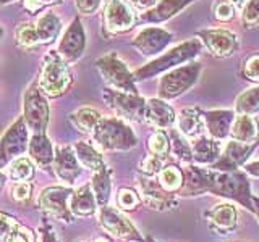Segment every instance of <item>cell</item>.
Segmentation results:
<instances>
[{
  "label": "cell",
  "mask_w": 259,
  "mask_h": 242,
  "mask_svg": "<svg viewBox=\"0 0 259 242\" xmlns=\"http://www.w3.org/2000/svg\"><path fill=\"white\" fill-rule=\"evenodd\" d=\"M93 242H110L107 237H97V239H94Z\"/></svg>",
  "instance_id": "53"
},
{
  "label": "cell",
  "mask_w": 259,
  "mask_h": 242,
  "mask_svg": "<svg viewBox=\"0 0 259 242\" xmlns=\"http://www.w3.org/2000/svg\"><path fill=\"white\" fill-rule=\"evenodd\" d=\"M202 50V42L199 39H190L186 42H182L175 47H172L170 50L160 53L157 58H154L148 65H144L140 70H136L133 75L136 81H144L151 79L156 75L160 73L170 71L186 62H193Z\"/></svg>",
  "instance_id": "2"
},
{
  "label": "cell",
  "mask_w": 259,
  "mask_h": 242,
  "mask_svg": "<svg viewBox=\"0 0 259 242\" xmlns=\"http://www.w3.org/2000/svg\"><path fill=\"white\" fill-rule=\"evenodd\" d=\"M202 116L209 136L215 141H224L230 136L232 125L237 118L232 110H210L202 113Z\"/></svg>",
  "instance_id": "21"
},
{
  "label": "cell",
  "mask_w": 259,
  "mask_h": 242,
  "mask_svg": "<svg viewBox=\"0 0 259 242\" xmlns=\"http://www.w3.org/2000/svg\"><path fill=\"white\" fill-rule=\"evenodd\" d=\"M40 232H42V242H57V237L54 231L49 228V226L46 224L42 229H40Z\"/></svg>",
  "instance_id": "48"
},
{
  "label": "cell",
  "mask_w": 259,
  "mask_h": 242,
  "mask_svg": "<svg viewBox=\"0 0 259 242\" xmlns=\"http://www.w3.org/2000/svg\"><path fill=\"white\" fill-rule=\"evenodd\" d=\"M209 228L217 234H230L238 224V212L232 204H219L206 212Z\"/></svg>",
  "instance_id": "19"
},
{
  "label": "cell",
  "mask_w": 259,
  "mask_h": 242,
  "mask_svg": "<svg viewBox=\"0 0 259 242\" xmlns=\"http://www.w3.org/2000/svg\"><path fill=\"white\" fill-rule=\"evenodd\" d=\"M148 149L154 155L159 157H167L170 152V142L167 139V136L164 131H156L152 133L149 141H148Z\"/></svg>",
  "instance_id": "36"
},
{
  "label": "cell",
  "mask_w": 259,
  "mask_h": 242,
  "mask_svg": "<svg viewBox=\"0 0 259 242\" xmlns=\"http://www.w3.org/2000/svg\"><path fill=\"white\" fill-rule=\"evenodd\" d=\"M104 100L107 102L109 107L115 111V115L126 121H144L146 113V99L141 95L117 91V89H104Z\"/></svg>",
  "instance_id": "7"
},
{
  "label": "cell",
  "mask_w": 259,
  "mask_h": 242,
  "mask_svg": "<svg viewBox=\"0 0 259 242\" xmlns=\"http://www.w3.org/2000/svg\"><path fill=\"white\" fill-rule=\"evenodd\" d=\"M112 171L107 166H102L101 169L94 171V176L91 179V188L96 196L97 205L105 207L109 205L110 192H112Z\"/></svg>",
  "instance_id": "29"
},
{
  "label": "cell",
  "mask_w": 259,
  "mask_h": 242,
  "mask_svg": "<svg viewBox=\"0 0 259 242\" xmlns=\"http://www.w3.org/2000/svg\"><path fill=\"white\" fill-rule=\"evenodd\" d=\"M245 171H246V174H249V176L259 177V161H253V163H248V165L245 166Z\"/></svg>",
  "instance_id": "49"
},
{
  "label": "cell",
  "mask_w": 259,
  "mask_h": 242,
  "mask_svg": "<svg viewBox=\"0 0 259 242\" xmlns=\"http://www.w3.org/2000/svg\"><path fill=\"white\" fill-rule=\"evenodd\" d=\"M229 2H232L235 5V8H243V7L246 5L248 0H229Z\"/></svg>",
  "instance_id": "50"
},
{
  "label": "cell",
  "mask_w": 259,
  "mask_h": 242,
  "mask_svg": "<svg viewBox=\"0 0 259 242\" xmlns=\"http://www.w3.org/2000/svg\"><path fill=\"white\" fill-rule=\"evenodd\" d=\"M8 176H10L12 179L16 183L29 181L31 177L34 176V166H32L29 158L18 157L10 163V168H8Z\"/></svg>",
  "instance_id": "35"
},
{
  "label": "cell",
  "mask_w": 259,
  "mask_h": 242,
  "mask_svg": "<svg viewBox=\"0 0 259 242\" xmlns=\"http://www.w3.org/2000/svg\"><path fill=\"white\" fill-rule=\"evenodd\" d=\"M4 184H5V174H4L2 171H0V191H2Z\"/></svg>",
  "instance_id": "52"
},
{
  "label": "cell",
  "mask_w": 259,
  "mask_h": 242,
  "mask_svg": "<svg viewBox=\"0 0 259 242\" xmlns=\"http://www.w3.org/2000/svg\"><path fill=\"white\" fill-rule=\"evenodd\" d=\"M162 168H164V157H159V155H148L141 163V171L143 174L146 176H156L162 171Z\"/></svg>",
  "instance_id": "39"
},
{
  "label": "cell",
  "mask_w": 259,
  "mask_h": 242,
  "mask_svg": "<svg viewBox=\"0 0 259 242\" xmlns=\"http://www.w3.org/2000/svg\"><path fill=\"white\" fill-rule=\"evenodd\" d=\"M73 191L65 186H51L44 189L39 196V207L55 220L65 223L73 221V213L70 208V199Z\"/></svg>",
  "instance_id": "10"
},
{
  "label": "cell",
  "mask_w": 259,
  "mask_h": 242,
  "mask_svg": "<svg viewBox=\"0 0 259 242\" xmlns=\"http://www.w3.org/2000/svg\"><path fill=\"white\" fill-rule=\"evenodd\" d=\"M201 63L199 62H190L183 67H177L174 70L167 71L160 78L159 83V97L164 100H172L185 94L186 91L198 83L201 75Z\"/></svg>",
  "instance_id": "5"
},
{
  "label": "cell",
  "mask_w": 259,
  "mask_h": 242,
  "mask_svg": "<svg viewBox=\"0 0 259 242\" xmlns=\"http://www.w3.org/2000/svg\"><path fill=\"white\" fill-rule=\"evenodd\" d=\"M96 68H97V71L101 73L102 79L112 89H117V91H123V92L138 94L135 75L130 71V68L126 67V63L121 60L115 52H110L107 55L101 56V58H97Z\"/></svg>",
  "instance_id": "6"
},
{
  "label": "cell",
  "mask_w": 259,
  "mask_h": 242,
  "mask_svg": "<svg viewBox=\"0 0 259 242\" xmlns=\"http://www.w3.org/2000/svg\"><path fill=\"white\" fill-rule=\"evenodd\" d=\"M24 118H18L7 128V131L0 137V168H4L15 158H18L26 152L29 145V133Z\"/></svg>",
  "instance_id": "8"
},
{
  "label": "cell",
  "mask_w": 259,
  "mask_h": 242,
  "mask_svg": "<svg viewBox=\"0 0 259 242\" xmlns=\"http://www.w3.org/2000/svg\"><path fill=\"white\" fill-rule=\"evenodd\" d=\"M133 8L126 0H107L104 7L102 24L105 34H121L135 26Z\"/></svg>",
  "instance_id": "11"
},
{
  "label": "cell",
  "mask_w": 259,
  "mask_h": 242,
  "mask_svg": "<svg viewBox=\"0 0 259 242\" xmlns=\"http://www.w3.org/2000/svg\"><path fill=\"white\" fill-rule=\"evenodd\" d=\"M13 224H15V223H13L8 216L0 215V240H5V239H7L8 232H10V229H12V226H13Z\"/></svg>",
  "instance_id": "46"
},
{
  "label": "cell",
  "mask_w": 259,
  "mask_h": 242,
  "mask_svg": "<svg viewBox=\"0 0 259 242\" xmlns=\"http://www.w3.org/2000/svg\"><path fill=\"white\" fill-rule=\"evenodd\" d=\"M170 139H172L170 150H172L178 158L185 161V163L193 161V147L188 144V141H186V136H183L178 129H172V131H170Z\"/></svg>",
  "instance_id": "34"
},
{
  "label": "cell",
  "mask_w": 259,
  "mask_h": 242,
  "mask_svg": "<svg viewBox=\"0 0 259 242\" xmlns=\"http://www.w3.org/2000/svg\"><path fill=\"white\" fill-rule=\"evenodd\" d=\"M101 119V113L91 107H83L70 115V121L73 123V126L79 129L81 133H93Z\"/></svg>",
  "instance_id": "31"
},
{
  "label": "cell",
  "mask_w": 259,
  "mask_h": 242,
  "mask_svg": "<svg viewBox=\"0 0 259 242\" xmlns=\"http://www.w3.org/2000/svg\"><path fill=\"white\" fill-rule=\"evenodd\" d=\"M60 29H62V21L52 12L44 13L36 24H32V31H34V37L37 44L52 42L60 34Z\"/></svg>",
  "instance_id": "26"
},
{
  "label": "cell",
  "mask_w": 259,
  "mask_h": 242,
  "mask_svg": "<svg viewBox=\"0 0 259 242\" xmlns=\"http://www.w3.org/2000/svg\"><path fill=\"white\" fill-rule=\"evenodd\" d=\"M63 0H24V8L29 12V13H36L39 10H42L44 7L49 5H57V4H62Z\"/></svg>",
  "instance_id": "44"
},
{
  "label": "cell",
  "mask_w": 259,
  "mask_h": 242,
  "mask_svg": "<svg viewBox=\"0 0 259 242\" xmlns=\"http://www.w3.org/2000/svg\"><path fill=\"white\" fill-rule=\"evenodd\" d=\"M75 153L79 160V163L83 165L84 168L88 169H93V171H97V169H101L102 166H105L104 163V158L101 155V152L97 150L94 145L88 144L84 141H79L75 144Z\"/></svg>",
  "instance_id": "30"
},
{
  "label": "cell",
  "mask_w": 259,
  "mask_h": 242,
  "mask_svg": "<svg viewBox=\"0 0 259 242\" xmlns=\"http://www.w3.org/2000/svg\"><path fill=\"white\" fill-rule=\"evenodd\" d=\"M183 169H180L177 165H167L162 168V171L159 173L157 181L159 184L168 192H178L183 186Z\"/></svg>",
  "instance_id": "33"
},
{
  "label": "cell",
  "mask_w": 259,
  "mask_h": 242,
  "mask_svg": "<svg viewBox=\"0 0 259 242\" xmlns=\"http://www.w3.org/2000/svg\"><path fill=\"white\" fill-rule=\"evenodd\" d=\"M259 139L254 142H240L232 139L230 142H227L224 152L221 153V157L215 161V163L210 165L212 169H217V171H237V169L245 165L246 161L249 160V157L253 155L254 149L257 147Z\"/></svg>",
  "instance_id": "13"
},
{
  "label": "cell",
  "mask_w": 259,
  "mask_h": 242,
  "mask_svg": "<svg viewBox=\"0 0 259 242\" xmlns=\"http://www.w3.org/2000/svg\"><path fill=\"white\" fill-rule=\"evenodd\" d=\"M253 205H254V213H256L257 220H259V197H254L253 196Z\"/></svg>",
  "instance_id": "51"
},
{
  "label": "cell",
  "mask_w": 259,
  "mask_h": 242,
  "mask_svg": "<svg viewBox=\"0 0 259 242\" xmlns=\"http://www.w3.org/2000/svg\"><path fill=\"white\" fill-rule=\"evenodd\" d=\"M73 76L68 63L65 62L57 50L47 52L44 56L42 71L39 76V87L49 97H59L70 89Z\"/></svg>",
  "instance_id": "4"
},
{
  "label": "cell",
  "mask_w": 259,
  "mask_h": 242,
  "mask_svg": "<svg viewBox=\"0 0 259 242\" xmlns=\"http://www.w3.org/2000/svg\"><path fill=\"white\" fill-rule=\"evenodd\" d=\"M23 118L32 133H46L49 125V103L39 84H31L24 94Z\"/></svg>",
  "instance_id": "9"
},
{
  "label": "cell",
  "mask_w": 259,
  "mask_h": 242,
  "mask_svg": "<svg viewBox=\"0 0 259 242\" xmlns=\"http://www.w3.org/2000/svg\"><path fill=\"white\" fill-rule=\"evenodd\" d=\"M117 204L120 210H135L141 204V197L132 188H121L117 194Z\"/></svg>",
  "instance_id": "37"
},
{
  "label": "cell",
  "mask_w": 259,
  "mask_h": 242,
  "mask_svg": "<svg viewBox=\"0 0 259 242\" xmlns=\"http://www.w3.org/2000/svg\"><path fill=\"white\" fill-rule=\"evenodd\" d=\"M183 186L178 191L182 196H199V194L210 192L219 197H225L238 202L241 207L254 213L253 194H251V183L246 171H217V169H204L194 165H188L183 169Z\"/></svg>",
  "instance_id": "1"
},
{
  "label": "cell",
  "mask_w": 259,
  "mask_h": 242,
  "mask_svg": "<svg viewBox=\"0 0 259 242\" xmlns=\"http://www.w3.org/2000/svg\"><path fill=\"white\" fill-rule=\"evenodd\" d=\"M198 37L217 58H227L238 48V39L229 29H202L198 32Z\"/></svg>",
  "instance_id": "14"
},
{
  "label": "cell",
  "mask_w": 259,
  "mask_h": 242,
  "mask_svg": "<svg viewBox=\"0 0 259 242\" xmlns=\"http://www.w3.org/2000/svg\"><path fill=\"white\" fill-rule=\"evenodd\" d=\"M102 0H76V8L83 15H93L101 7Z\"/></svg>",
  "instance_id": "45"
},
{
  "label": "cell",
  "mask_w": 259,
  "mask_h": 242,
  "mask_svg": "<svg viewBox=\"0 0 259 242\" xmlns=\"http://www.w3.org/2000/svg\"><path fill=\"white\" fill-rule=\"evenodd\" d=\"M193 2L194 0H159L156 7L141 13V20L151 24L165 23Z\"/></svg>",
  "instance_id": "22"
},
{
  "label": "cell",
  "mask_w": 259,
  "mask_h": 242,
  "mask_svg": "<svg viewBox=\"0 0 259 242\" xmlns=\"http://www.w3.org/2000/svg\"><path fill=\"white\" fill-rule=\"evenodd\" d=\"M198 107H188L178 111L177 115V125H178V131L186 137H196L202 126H204V116Z\"/></svg>",
  "instance_id": "27"
},
{
  "label": "cell",
  "mask_w": 259,
  "mask_h": 242,
  "mask_svg": "<svg viewBox=\"0 0 259 242\" xmlns=\"http://www.w3.org/2000/svg\"><path fill=\"white\" fill-rule=\"evenodd\" d=\"M235 110L238 115H256L259 111V86L241 92L235 102Z\"/></svg>",
  "instance_id": "32"
},
{
  "label": "cell",
  "mask_w": 259,
  "mask_h": 242,
  "mask_svg": "<svg viewBox=\"0 0 259 242\" xmlns=\"http://www.w3.org/2000/svg\"><path fill=\"white\" fill-rule=\"evenodd\" d=\"M232 139L240 142H254L259 136V126L253 115H238L235 118L230 131Z\"/></svg>",
  "instance_id": "28"
},
{
  "label": "cell",
  "mask_w": 259,
  "mask_h": 242,
  "mask_svg": "<svg viewBox=\"0 0 259 242\" xmlns=\"http://www.w3.org/2000/svg\"><path fill=\"white\" fill-rule=\"evenodd\" d=\"M93 137L102 150L126 152L138 144L132 126L121 118H102L94 128Z\"/></svg>",
  "instance_id": "3"
},
{
  "label": "cell",
  "mask_w": 259,
  "mask_h": 242,
  "mask_svg": "<svg viewBox=\"0 0 259 242\" xmlns=\"http://www.w3.org/2000/svg\"><path fill=\"white\" fill-rule=\"evenodd\" d=\"M144 242H156V240H154L151 236H146V240H144Z\"/></svg>",
  "instance_id": "55"
},
{
  "label": "cell",
  "mask_w": 259,
  "mask_h": 242,
  "mask_svg": "<svg viewBox=\"0 0 259 242\" xmlns=\"http://www.w3.org/2000/svg\"><path fill=\"white\" fill-rule=\"evenodd\" d=\"M138 184H140V192L143 194L144 204L152 210H168L177 205V200L174 192L165 191L159 181L149 179V176H140L138 177Z\"/></svg>",
  "instance_id": "17"
},
{
  "label": "cell",
  "mask_w": 259,
  "mask_h": 242,
  "mask_svg": "<svg viewBox=\"0 0 259 242\" xmlns=\"http://www.w3.org/2000/svg\"><path fill=\"white\" fill-rule=\"evenodd\" d=\"M13 0H0V5H5V4H10Z\"/></svg>",
  "instance_id": "54"
},
{
  "label": "cell",
  "mask_w": 259,
  "mask_h": 242,
  "mask_svg": "<svg viewBox=\"0 0 259 242\" xmlns=\"http://www.w3.org/2000/svg\"><path fill=\"white\" fill-rule=\"evenodd\" d=\"M214 16L222 23H227L233 20L235 16V5L229 0H219L214 7Z\"/></svg>",
  "instance_id": "41"
},
{
  "label": "cell",
  "mask_w": 259,
  "mask_h": 242,
  "mask_svg": "<svg viewBox=\"0 0 259 242\" xmlns=\"http://www.w3.org/2000/svg\"><path fill=\"white\" fill-rule=\"evenodd\" d=\"M172 39L174 36L162 28H144L135 36L132 44L135 48L140 50L141 55L156 56L165 50L170 42H172Z\"/></svg>",
  "instance_id": "16"
},
{
  "label": "cell",
  "mask_w": 259,
  "mask_h": 242,
  "mask_svg": "<svg viewBox=\"0 0 259 242\" xmlns=\"http://www.w3.org/2000/svg\"><path fill=\"white\" fill-rule=\"evenodd\" d=\"M241 75L245 76V79L253 81V83H259V53H254L248 56L243 63Z\"/></svg>",
  "instance_id": "40"
},
{
  "label": "cell",
  "mask_w": 259,
  "mask_h": 242,
  "mask_svg": "<svg viewBox=\"0 0 259 242\" xmlns=\"http://www.w3.org/2000/svg\"><path fill=\"white\" fill-rule=\"evenodd\" d=\"M5 242H34V237H32V232L28 228L15 223L10 232H8Z\"/></svg>",
  "instance_id": "42"
},
{
  "label": "cell",
  "mask_w": 259,
  "mask_h": 242,
  "mask_svg": "<svg viewBox=\"0 0 259 242\" xmlns=\"http://www.w3.org/2000/svg\"><path fill=\"white\" fill-rule=\"evenodd\" d=\"M241 21L245 28H254L259 24V0H248L241 8Z\"/></svg>",
  "instance_id": "38"
},
{
  "label": "cell",
  "mask_w": 259,
  "mask_h": 242,
  "mask_svg": "<svg viewBox=\"0 0 259 242\" xmlns=\"http://www.w3.org/2000/svg\"><path fill=\"white\" fill-rule=\"evenodd\" d=\"M159 2V0H130V4H132L135 8H138V10H151L152 7H156V4Z\"/></svg>",
  "instance_id": "47"
},
{
  "label": "cell",
  "mask_w": 259,
  "mask_h": 242,
  "mask_svg": "<svg viewBox=\"0 0 259 242\" xmlns=\"http://www.w3.org/2000/svg\"><path fill=\"white\" fill-rule=\"evenodd\" d=\"M29 157L34 163L40 168H49L55 160V152H54V145L51 139L46 136V133H36L32 134L29 139Z\"/></svg>",
  "instance_id": "23"
},
{
  "label": "cell",
  "mask_w": 259,
  "mask_h": 242,
  "mask_svg": "<svg viewBox=\"0 0 259 242\" xmlns=\"http://www.w3.org/2000/svg\"><path fill=\"white\" fill-rule=\"evenodd\" d=\"M31 191H32V186L28 181H20V183H15V186L12 188V199L18 204H24L28 202L31 197Z\"/></svg>",
  "instance_id": "43"
},
{
  "label": "cell",
  "mask_w": 259,
  "mask_h": 242,
  "mask_svg": "<svg viewBox=\"0 0 259 242\" xmlns=\"http://www.w3.org/2000/svg\"><path fill=\"white\" fill-rule=\"evenodd\" d=\"M193 147V161L198 165H212L221 157V144L212 137L199 136Z\"/></svg>",
  "instance_id": "24"
},
{
  "label": "cell",
  "mask_w": 259,
  "mask_h": 242,
  "mask_svg": "<svg viewBox=\"0 0 259 242\" xmlns=\"http://www.w3.org/2000/svg\"><path fill=\"white\" fill-rule=\"evenodd\" d=\"M0 37H2V29H0Z\"/></svg>",
  "instance_id": "56"
},
{
  "label": "cell",
  "mask_w": 259,
  "mask_h": 242,
  "mask_svg": "<svg viewBox=\"0 0 259 242\" xmlns=\"http://www.w3.org/2000/svg\"><path fill=\"white\" fill-rule=\"evenodd\" d=\"M71 213L76 216H91L97 208V200L93 192L91 184L81 186L79 189L73 191L70 199Z\"/></svg>",
  "instance_id": "25"
},
{
  "label": "cell",
  "mask_w": 259,
  "mask_h": 242,
  "mask_svg": "<svg viewBox=\"0 0 259 242\" xmlns=\"http://www.w3.org/2000/svg\"><path fill=\"white\" fill-rule=\"evenodd\" d=\"M54 168L60 181L67 183L68 186L75 183L81 174V163L75 153V149L70 145H60L55 152Z\"/></svg>",
  "instance_id": "18"
},
{
  "label": "cell",
  "mask_w": 259,
  "mask_h": 242,
  "mask_svg": "<svg viewBox=\"0 0 259 242\" xmlns=\"http://www.w3.org/2000/svg\"><path fill=\"white\" fill-rule=\"evenodd\" d=\"M84 48H86L84 28H83V24H81V20L76 16V18L70 23V26L65 31V34L62 36L57 52L60 53V56L67 63H73L83 56Z\"/></svg>",
  "instance_id": "15"
},
{
  "label": "cell",
  "mask_w": 259,
  "mask_h": 242,
  "mask_svg": "<svg viewBox=\"0 0 259 242\" xmlns=\"http://www.w3.org/2000/svg\"><path fill=\"white\" fill-rule=\"evenodd\" d=\"M144 121L154 128L167 129V128H172L177 121V113L164 99H160V97L156 99V97H154V99H149L146 102Z\"/></svg>",
  "instance_id": "20"
},
{
  "label": "cell",
  "mask_w": 259,
  "mask_h": 242,
  "mask_svg": "<svg viewBox=\"0 0 259 242\" xmlns=\"http://www.w3.org/2000/svg\"><path fill=\"white\" fill-rule=\"evenodd\" d=\"M99 221L102 228L110 232L112 236L118 239L130 240V242H144L146 239L135 228V224L128 220V218L121 213V210L113 208V207H101L99 212Z\"/></svg>",
  "instance_id": "12"
}]
</instances>
